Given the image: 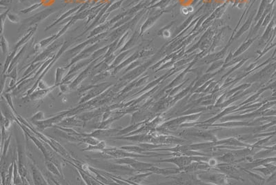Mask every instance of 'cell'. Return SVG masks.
Returning a JSON list of instances; mask_svg holds the SVG:
<instances>
[{"label": "cell", "mask_w": 276, "mask_h": 185, "mask_svg": "<svg viewBox=\"0 0 276 185\" xmlns=\"http://www.w3.org/2000/svg\"><path fill=\"white\" fill-rule=\"evenodd\" d=\"M31 170L33 172V177L34 182L36 184H47V182L46 181L43 175H41L40 171L37 169V168L34 165L31 166Z\"/></svg>", "instance_id": "obj_1"}, {"label": "cell", "mask_w": 276, "mask_h": 185, "mask_svg": "<svg viewBox=\"0 0 276 185\" xmlns=\"http://www.w3.org/2000/svg\"><path fill=\"white\" fill-rule=\"evenodd\" d=\"M46 166L48 169L51 172H52V173L55 174V175H60L59 171H58V169H57V168L54 165L53 163H52L51 162H46Z\"/></svg>", "instance_id": "obj_2"}, {"label": "cell", "mask_w": 276, "mask_h": 185, "mask_svg": "<svg viewBox=\"0 0 276 185\" xmlns=\"http://www.w3.org/2000/svg\"><path fill=\"white\" fill-rule=\"evenodd\" d=\"M10 136L9 137V138L7 139V140H6V141H5V148H4V153H3V155L2 156H5V153H6V151H7V150H8V146H9V143H10Z\"/></svg>", "instance_id": "obj_3"}, {"label": "cell", "mask_w": 276, "mask_h": 185, "mask_svg": "<svg viewBox=\"0 0 276 185\" xmlns=\"http://www.w3.org/2000/svg\"><path fill=\"white\" fill-rule=\"evenodd\" d=\"M60 90L62 93H67L68 92L69 89H68V87L66 85H61L60 87Z\"/></svg>", "instance_id": "obj_4"}]
</instances>
